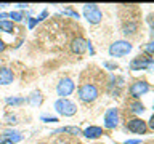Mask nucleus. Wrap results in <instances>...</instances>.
Returning a JSON list of instances; mask_svg holds the SVG:
<instances>
[{
  "label": "nucleus",
  "mask_w": 154,
  "mask_h": 144,
  "mask_svg": "<svg viewBox=\"0 0 154 144\" xmlns=\"http://www.w3.org/2000/svg\"><path fill=\"white\" fill-rule=\"evenodd\" d=\"M149 128H152V130H154V114H152V117L149 118Z\"/></svg>",
  "instance_id": "obj_29"
},
{
  "label": "nucleus",
  "mask_w": 154,
  "mask_h": 144,
  "mask_svg": "<svg viewBox=\"0 0 154 144\" xmlns=\"http://www.w3.org/2000/svg\"><path fill=\"white\" fill-rule=\"evenodd\" d=\"M55 109L58 114L64 115V117H71V115H74L77 112V106L72 103L69 99H58L55 103Z\"/></svg>",
  "instance_id": "obj_3"
},
{
  "label": "nucleus",
  "mask_w": 154,
  "mask_h": 144,
  "mask_svg": "<svg viewBox=\"0 0 154 144\" xmlns=\"http://www.w3.org/2000/svg\"><path fill=\"white\" fill-rule=\"evenodd\" d=\"M104 67H108V69H112V70L117 69V66H116V64H111V62H104Z\"/></svg>",
  "instance_id": "obj_27"
},
{
  "label": "nucleus",
  "mask_w": 154,
  "mask_h": 144,
  "mask_svg": "<svg viewBox=\"0 0 154 144\" xmlns=\"http://www.w3.org/2000/svg\"><path fill=\"white\" fill-rule=\"evenodd\" d=\"M5 18H10L8 13H0V21H5Z\"/></svg>",
  "instance_id": "obj_28"
},
{
  "label": "nucleus",
  "mask_w": 154,
  "mask_h": 144,
  "mask_svg": "<svg viewBox=\"0 0 154 144\" xmlns=\"http://www.w3.org/2000/svg\"><path fill=\"white\" fill-rule=\"evenodd\" d=\"M119 125V112L116 107H111L106 110L104 114V128L108 130H112Z\"/></svg>",
  "instance_id": "obj_7"
},
{
  "label": "nucleus",
  "mask_w": 154,
  "mask_h": 144,
  "mask_svg": "<svg viewBox=\"0 0 154 144\" xmlns=\"http://www.w3.org/2000/svg\"><path fill=\"white\" fill-rule=\"evenodd\" d=\"M42 122H47V123H56V122H58V118H56V117H45V115H43V117H42Z\"/></svg>",
  "instance_id": "obj_22"
},
{
  "label": "nucleus",
  "mask_w": 154,
  "mask_h": 144,
  "mask_svg": "<svg viewBox=\"0 0 154 144\" xmlns=\"http://www.w3.org/2000/svg\"><path fill=\"white\" fill-rule=\"evenodd\" d=\"M5 50V43H3V40H0V53H2Z\"/></svg>",
  "instance_id": "obj_30"
},
{
  "label": "nucleus",
  "mask_w": 154,
  "mask_h": 144,
  "mask_svg": "<svg viewBox=\"0 0 154 144\" xmlns=\"http://www.w3.org/2000/svg\"><path fill=\"white\" fill-rule=\"evenodd\" d=\"M132 70H141V69H149L154 70V59L149 56H138L130 62Z\"/></svg>",
  "instance_id": "obj_5"
},
{
  "label": "nucleus",
  "mask_w": 154,
  "mask_h": 144,
  "mask_svg": "<svg viewBox=\"0 0 154 144\" xmlns=\"http://www.w3.org/2000/svg\"><path fill=\"white\" fill-rule=\"evenodd\" d=\"M53 133H69V134H74V136H79V134H82V130L79 127H63L55 130Z\"/></svg>",
  "instance_id": "obj_15"
},
{
  "label": "nucleus",
  "mask_w": 154,
  "mask_h": 144,
  "mask_svg": "<svg viewBox=\"0 0 154 144\" xmlns=\"http://www.w3.org/2000/svg\"><path fill=\"white\" fill-rule=\"evenodd\" d=\"M82 134H84L85 138H88V139H96V138H100L101 134H103V130H101L100 127H88L87 130L82 131Z\"/></svg>",
  "instance_id": "obj_13"
},
{
  "label": "nucleus",
  "mask_w": 154,
  "mask_h": 144,
  "mask_svg": "<svg viewBox=\"0 0 154 144\" xmlns=\"http://www.w3.org/2000/svg\"><path fill=\"white\" fill-rule=\"evenodd\" d=\"M5 118H7V120H8V123H11V125L16 123V117H14V115H10V114H8Z\"/></svg>",
  "instance_id": "obj_24"
},
{
  "label": "nucleus",
  "mask_w": 154,
  "mask_h": 144,
  "mask_svg": "<svg viewBox=\"0 0 154 144\" xmlns=\"http://www.w3.org/2000/svg\"><path fill=\"white\" fill-rule=\"evenodd\" d=\"M0 29H2L3 32H13V22L8 21V19H5V21H0Z\"/></svg>",
  "instance_id": "obj_16"
},
{
  "label": "nucleus",
  "mask_w": 154,
  "mask_h": 144,
  "mask_svg": "<svg viewBox=\"0 0 154 144\" xmlns=\"http://www.w3.org/2000/svg\"><path fill=\"white\" fill-rule=\"evenodd\" d=\"M140 142H141L140 139H127L124 144H140Z\"/></svg>",
  "instance_id": "obj_26"
},
{
  "label": "nucleus",
  "mask_w": 154,
  "mask_h": 144,
  "mask_svg": "<svg viewBox=\"0 0 154 144\" xmlns=\"http://www.w3.org/2000/svg\"><path fill=\"white\" fill-rule=\"evenodd\" d=\"M48 16V11H47V10H43V11L40 13V16H38L37 19H38V22H40V21H43V19H45Z\"/></svg>",
  "instance_id": "obj_25"
},
{
  "label": "nucleus",
  "mask_w": 154,
  "mask_h": 144,
  "mask_svg": "<svg viewBox=\"0 0 154 144\" xmlns=\"http://www.w3.org/2000/svg\"><path fill=\"white\" fill-rule=\"evenodd\" d=\"M130 109H132V112H135V114H141L144 110V106L141 103H138V101H133V103L130 104Z\"/></svg>",
  "instance_id": "obj_17"
},
{
  "label": "nucleus",
  "mask_w": 154,
  "mask_h": 144,
  "mask_svg": "<svg viewBox=\"0 0 154 144\" xmlns=\"http://www.w3.org/2000/svg\"><path fill=\"white\" fill-rule=\"evenodd\" d=\"M98 98V88L93 83H84L79 88V99L82 103H91Z\"/></svg>",
  "instance_id": "obj_1"
},
{
  "label": "nucleus",
  "mask_w": 154,
  "mask_h": 144,
  "mask_svg": "<svg viewBox=\"0 0 154 144\" xmlns=\"http://www.w3.org/2000/svg\"><path fill=\"white\" fill-rule=\"evenodd\" d=\"M87 42L84 37H75L74 40H72V43H71V50H72V53H75V55H84L85 53V50H87Z\"/></svg>",
  "instance_id": "obj_10"
},
{
  "label": "nucleus",
  "mask_w": 154,
  "mask_h": 144,
  "mask_svg": "<svg viewBox=\"0 0 154 144\" xmlns=\"http://www.w3.org/2000/svg\"><path fill=\"white\" fill-rule=\"evenodd\" d=\"M23 103H26V98H7V104L10 106H21Z\"/></svg>",
  "instance_id": "obj_18"
},
{
  "label": "nucleus",
  "mask_w": 154,
  "mask_h": 144,
  "mask_svg": "<svg viewBox=\"0 0 154 144\" xmlns=\"http://www.w3.org/2000/svg\"><path fill=\"white\" fill-rule=\"evenodd\" d=\"M74 88H75L74 82H72L69 77H64V79H61L60 83H58L56 93H58V96H63V99H66V96H69L72 91H74Z\"/></svg>",
  "instance_id": "obj_6"
},
{
  "label": "nucleus",
  "mask_w": 154,
  "mask_h": 144,
  "mask_svg": "<svg viewBox=\"0 0 154 144\" xmlns=\"http://www.w3.org/2000/svg\"><path fill=\"white\" fill-rule=\"evenodd\" d=\"M63 13H64V14H69V16L75 18V19H79V13H77V11H74V10H72V8H66L64 11H63Z\"/></svg>",
  "instance_id": "obj_21"
},
{
  "label": "nucleus",
  "mask_w": 154,
  "mask_h": 144,
  "mask_svg": "<svg viewBox=\"0 0 154 144\" xmlns=\"http://www.w3.org/2000/svg\"><path fill=\"white\" fill-rule=\"evenodd\" d=\"M14 75L13 70L8 69V67H0V85H10L13 82Z\"/></svg>",
  "instance_id": "obj_11"
},
{
  "label": "nucleus",
  "mask_w": 154,
  "mask_h": 144,
  "mask_svg": "<svg viewBox=\"0 0 154 144\" xmlns=\"http://www.w3.org/2000/svg\"><path fill=\"white\" fill-rule=\"evenodd\" d=\"M135 31H137V24H135V22H130V24H125V26H124V34H125V35L133 34Z\"/></svg>",
  "instance_id": "obj_19"
},
{
  "label": "nucleus",
  "mask_w": 154,
  "mask_h": 144,
  "mask_svg": "<svg viewBox=\"0 0 154 144\" xmlns=\"http://www.w3.org/2000/svg\"><path fill=\"white\" fill-rule=\"evenodd\" d=\"M35 24H38L37 18H31V19H29V29H34V27H35Z\"/></svg>",
  "instance_id": "obj_23"
},
{
  "label": "nucleus",
  "mask_w": 154,
  "mask_h": 144,
  "mask_svg": "<svg viewBox=\"0 0 154 144\" xmlns=\"http://www.w3.org/2000/svg\"><path fill=\"white\" fill-rule=\"evenodd\" d=\"M128 91H130V94H132L133 98H140V96L146 94L149 91V85L144 80H138V82H135V83H132Z\"/></svg>",
  "instance_id": "obj_8"
},
{
  "label": "nucleus",
  "mask_w": 154,
  "mask_h": 144,
  "mask_svg": "<svg viewBox=\"0 0 154 144\" xmlns=\"http://www.w3.org/2000/svg\"><path fill=\"white\" fill-rule=\"evenodd\" d=\"M84 16L88 19L91 24H98L101 19H103V13H101V10L98 8V5L95 3H87L84 5Z\"/></svg>",
  "instance_id": "obj_4"
},
{
  "label": "nucleus",
  "mask_w": 154,
  "mask_h": 144,
  "mask_svg": "<svg viewBox=\"0 0 154 144\" xmlns=\"http://www.w3.org/2000/svg\"><path fill=\"white\" fill-rule=\"evenodd\" d=\"M8 14H10V18H11L13 21H23V19H24V14L21 11H11Z\"/></svg>",
  "instance_id": "obj_20"
},
{
  "label": "nucleus",
  "mask_w": 154,
  "mask_h": 144,
  "mask_svg": "<svg viewBox=\"0 0 154 144\" xmlns=\"http://www.w3.org/2000/svg\"><path fill=\"white\" fill-rule=\"evenodd\" d=\"M146 123H144V120L141 118H132L127 122V130L132 133H137V134H143L146 133Z\"/></svg>",
  "instance_id": "obj_9"
},
{
  "label": "nucleus",
  "mask_w": 154,
  "mask_h": 144,
  "mask_svg": "<svg viewBox=\"0 0 154 144\" xmlns=\"http://www.w3.org/2000/svg\"><path fill=\"white\" fill-rule=\"evenodd\" d=\"M27 103L31 104V106H34V107H37V106H40L42 104V101H43V98H42V93L40 91H32L31 93V96H27Z\"/></svg>",
  "instance_id": "obj_14"
},
{
  "label": "nucleus",
  "mask_w": 154,
  "mask_h": 144,
  "mask_svg": "<svg viewBox=\"0 0 154 144\" xmlns=\"http://www.w3.org/2000/svg\"><path fill=\"white\" fill-rule=\"evenodd\" d=\"M18 141H21V134L16 133V131H11V130H7V131H5V136L0 138V144H5V142L13 144V142H18Z\"/></svg>",
  "instance_id": "obj_12"
},
{
  "label": "nucleus",
  "mask_w": 154,
  "mask_h": 144,
  "mask_svg": "<svg viewBox=\"0 0 154 144\" xmlns=\"http://www.w3.org/2000/svg\"><path fill=\"white\" fill-rule=\"evenodd\" d=\"M130 51H132V43L125 42V40H117L109 46V55L112 58L125 56V55H128Z\"/></svg>",
  "instance_id": "obj_2"
},
{
  "label": "nucleus",
  "mask_w": 154,
  "mask_h": 144,
  "mask_svg": "<svg viewBox=\"0 0 154 144\" xmlns=\"http://www.w3.org/2000/svg\"><path fill=\"white\" fill-rule=\"evenodd\" d=\"M16 7H18V8H26V7H27V5H24V3H18V5H16Z\"/></svg>",
  "instance_id": "obj_31"
}]
</instances>
